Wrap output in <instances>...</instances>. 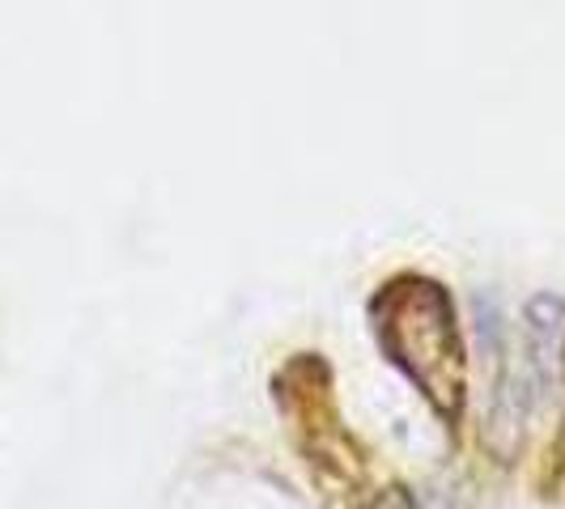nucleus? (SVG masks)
<instances>
[{"label": "nucleus", "mask_w": 565, "mask_h": 509, "mask_svg": "<svg viewBox=\"0 0 565 509\" xmlns=\"http://www.w3.org/2000/svg\"><path fill=\"white\" fill-rule=\"evenodd\" d=\"M370 314L392 366L404 369V378L443 421H459L468 396V361L447 289L425 277H396L379 289Z\"/></svg>", "instance_id": "obj_1"}, {"label": "nucleus", "mask_w": 565, "mask_h": 509, "mask_svg": "<svg viewBox=\"0 0 565 509\" xmlns=\"http://www.w3.org/2000/svg\"><path fill=\"white\" fill-rule=\"evenodd\" d=\"M565 369V302L557 293H536L523 306V382L548 399L562 387Z\"/></svg>", "instance_id": "obj_2"}, {"label": "nucleus", "mask_w": 565, "mask_h": 509, "mask_svg": "<svg viewBox=\"0 0 565 509\" xmlns=\"http://www.w3.org/2000/svg\"><path fill=\"white\" fill-rule=\"evenodd\" d=\"M366 509H413V497L404 488H383Z\"/></svg>", "instance_id": "obj_3"}]
</instances>
